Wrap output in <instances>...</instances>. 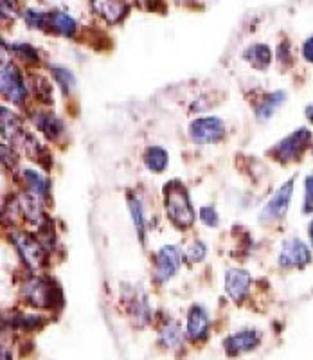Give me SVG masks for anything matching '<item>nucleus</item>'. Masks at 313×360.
Returning a JSON list of instances; mask_svg holds the SVG:
<instances>
[{
    "label": "nucleus",
    "instance_id": "obj_1",
    "mask_svg": "<svg viewBox=\"0 0 313 360\" xmlns=\"http://www.w3.org/2000/svg\"><path fill=\"white\" fill-rule=\"evenodd\" d=\"M164 207L170 221L179 229H189L195 224V211L187 191L179 180H173L164 188Z\"/></svg>",
    "mask_w": 313,
    "mask_h": 360
},
{
    "label": "nucleus",
    "instance_id": "obj_2",
    "mask_svg": "<svg viewBox=\"0 0 313 360\" xmlns=\"http://www.w3.org/2000/svg\"><path fill=\"white\" fill-rule=\"evenodd\" d=\"M22 294L27 299L29 304L38 308H54L56 301H61V294L54 281L47 278L29 279L22 288Z\"/></svg>",
    "mask_w": 313,
    "mask_h": 360
},
{
    "label": "nucleus",
    "instance_id": "obj_3",
    "mask_svg": "<svg viewBox=\"0 0 313 360\" xmlns=\"http://www.w3.org/2000/svg\"><path fill=\"white\" fill-rule=\"evenodd\" d=\"M187 134L198 144H216L224 141L225 124L222 119L211 117V115L209 117H200L189 124Z\"/></svg>",
    "mask_w": 313,
    "mask_h": 360
},
{
    "label": "nucleus",
    "instance_id": "obj_4",
    "mask_svg": "<svg viewBox=\"0 0 313 360\" xmlns=\"http://www.w3.org/2000/svg\"><path fill=\"white\" fill-rule=\"evenodd\" d=\"M11 240L29 269L37 270L44 266L45 256H47V254H45L41 242H38V238L31 236V234L27 233H13Z\"/></svg>",
    "mask_w": 313,
    "mask_h": 360
},
{
    "label": "nucleus",
    "instance_id": "obj_5",
    "mask_svg": "<svg viewBox=\"0 0 313 360\" xmlns=\"http://www.w3.org/2000/svg\"><path fill=\"white\" fill-rule=\"evenodd\" d=\"M312 143V131L308 128H299L293 134H290L288 137L276 144L274 148V155L281 160V162H288V160L297 159L305 152L306 148Z\"/></svg>",
    "mask_w": 313,
    "mask_h": 360
},
{
    "label": "nucleus",
    "instance_id": "obj_6",
    "mask_svg": "<svg viewBox=\"0 0 313 360\" xmlns=\"http://www.w3.org/2000/svg\"><path fill=\"white\" fill-rule=\"evenodd\" d=\"M309 262H312V252H309L308 245L301 242L299 238L286 240L281 247L279 258H277L281 269H305Z\"/></svg>",
    "mask_w": 313,
    "mask_h": 360
},
{
    "label": "nucleus",
    "instance_id": "obj_7",
    "mask_svg": "<svg viewBox=\"0 0 313 360\" xmlns=\"http://www.w3.org/2000/svg\"><path fill=\"white\" fill-rule=\"evenodd\" d=\"M182 265V252L179 247L166 245L155 256V279L159 283H166L179 272Z\"/></svg>",
    "mask_w": 313,
    "mask_h": 360
},
{
    "label": "nucleus",
    "instance_id": "obj_8",
    "mask_svg": "<svg viewBox=\"0 0 313 360\" xmlns=\"http://www.w3.org/2000/svg\"><path fill=\"white\" fill-rule=\"evenodd\" d=\"M292 195H293V180H288L286 184L281 186L279 189L276 191L272 198L267 202V205L261 211L260 220L263 224H270V221H276L279 218H283L288 211V205L292 202Z\"/></svg>",
    "mask_w": 313,
    "mask_h": 360
},
{
    "label": "nucleus",
    "instance_id": "obj_9",
    "mask_svg": "<svg viewBox=\"0 0 313 360\" xmlns=\"http://www.w3.org/2000/svg\"><path fill=\"white\" fill-rule=\"evenodd\" d=\"M2 94L15 105H22L27 96V89H25L20 70L13 63H4L2 67Z\"/></svg>",
    "mask_w": 313,
    "mask_h": 360
},
{
    "label": "nucleus",
    "instance_id": "obj_10",
    "mask_svg": "<svg viewBox=\"0 0 313 360\" xmlns=\"http://www.w3.org/2000/svg\"><path fill=\"white\" fill-rule=\"evenodd\" d=\"M261 340V333L257 330H241V332L232 333L224 340L225 352L231 356L241 355V353L253 352L257 348V344Z\"/></svg>",
    "mask_w": 313,
    "mask_h": 360
},
{
    "label": "nucleus",
    "instance_id": "obj_11",
    "mask_svg": "<svg viewBox=\"0 0 313 360\" xmlns=\"http://www.w3.org/2000/svg\"><path fill=\"white\" fill-rule=\"evenodd\" d=\"M250 290V274L247 270L229 269L225 272V292L236 303H241Z\"/></svg>",
    "mask_w": 313,
    "mask_h": 360
},
{
    "label": "nucleus",
    "instance_id": "obj_12",
    "mask_svg": "<svg viewBox=\"0 0 313 360\" xmlns=\"http://www.w3.org/2000/svg\"><path fill=\"white\" fill-rule=\"evenodd\" d=\"M209 335V315L205 311V308L195 307L189 310L187 314V337L193 340V342H202V340L207 339Z\"/></svg>",
    "mask_w": 313,
    "mask_h": 360
},
{
    "label": "nucleus",
    "instance_id": "obj_13",
    "mask_svg": "<svg viewBox=\"0 0 313 360\" xmlns=\"http://www.w3.org/2000/svg\"><path fill=\"white\" fill-rule=\"evenodd\" d=\"M94 11L108 24H117L128 15V4L124 0H92Z\"/></svg>",
    "mask_w": 313,
    "mask_h": 360
},
{
    "label": "nucleus",
    "instance_id": "obj_14",
    "mask_svg": "<svg viewBox=\"0 0 313 360\" xmlns=\"http://www.w3.org/2000/svg\"><path fill=\"white\" fill-rule=\"evenodd\" d=\"M18 209H20V214L27 221H31L34 225H44L45 214L38 195H34V193H31V195H22L18 198Z\"/></svg>",
    "mask_w": 313,
    "mask_h": 360
},
{
    "label": "nucleus",
    "instance_id": "obj_15",
    "mask_svg": "<svg viewBox=\"0 0 313 360\" xmlns=\"http://www.w3.org/2000/svg\"><path fill=\"white\" fill-rule=\"evenodd\" d=\"M47 29L61 34V37L70 38L76 34V22H74V18L69 17L67 13L53 11L47 13Z\"/></svg>",
    "mask_w": 313,
    "mask_h": 360
},
{
    "label": "nucleus",
    "instance_id": "obj_16",
    "mask_svg": "<svg viewBox=\"0 0 313 360\" xmlns=\"http://www.w3.org/2000/svg\"><path fill=\"white\" fill-rule=\"evenodd\" d=\"M245 60L253 67H256V69L263 70L272 62V51H270L269 45L256 44L245 51Z\"/></svg>",
    "mask_w": 313,
    "mask_h": 360
},
{
    "label": "nucleus",
    "instance_id": "obj_17",
    "mask_svg": "<svg viewBox=\"0 0 313 360\" xmlns=\"http://www.w3.org/2000/svg\"><path fill=\"white\" fill-rule=\"evenodd\" d=\"M34 123L40 128L44 135H47L49 139H58L63 134V123L54 114H38L34 115Z\"/></svg>",
    "mask_w": 313,
    "mask_h": 360
},
{
    "label": "nucleus",
    "instance_id": "obj_18",
    "mask_svg": "<svg viewBox=\"0 0 313 360\" xmlns=\"http://www.w3.org/2000/svg\"><path fill=\"white\" fill-rule=\"evenodd\" d=\"M286 94L285 92H274V94H267L263 99L260 101V105L256 107V115L260 119H270L274 115V112L285 103Z\"/></svg>",
    "mask_w": 313,
    "mask_h": 360
},
{
    "label": "nucleus",
    "instance_id": "obj_19",
    "mask_svg": "<svg viewBox=\"0 0 313 360\" xmlns=\"http://www.w3.org/2000/svg\"><path fill=\"white\" fill-rule=\"evenodd\" d=\"M167 162H170L167 152L160 146H150L146 150V153H144V164L153 173H162L166 169Z\"/></svg>",
    "mask_w": 313,
    "mask_h": 360
},
{
    "label": "nucleus",
    "instance_id": "obj_20",
    "mask_svg": "<svg viewBox=\"0 0 313 360\" xmlns=\"http://www.w3.org/2000/svg\"><path fill=\"white\" fill-rule=\"evenodd\" d=\"M22 175H24L25 184H27V188L31 189V193L38 195L40 198H45L47 195H49V188H51L49 180L45 179L41 173H38L37 169H24Z\"/></svg>",
    "mask_w": 313,
    "mask_h": 360
},
{
    "label": "nucleus",
    "instance_id": "obj_21",
    "mask_svg": "<svg viewBox=\"0 0 313 360\" xmlns=\"http://www.w3.org/2000/svg\"><path fill=\"white\" fill-rule=\"evenodd\" d=\"M128 207L132 211V218L135 221V229H137L139 238H141V242H144V231H146V220H144V211H143V204L137 198L130 197L128 198Z\"/></svg>",
    "mask_w": 313,
    "mask_h": 360
},
{
    "label": "nucleus",
    "instance_id": "obj_22",
    "mask_svg": "<svg viewBox=\"0 0 313 360\" xmlns=\"http://www.w3.org/2000/svg\"><path fill=\"white\" fill-rule=\"evenodd\" d=\"M160 342L166 346V348H177L182 342V333H180V328L177 323H170L160 330L159 335Z\"/></svg>",
    "mask_w": 313,
    "mask_h": 360
},
{
    "label": "nucleus",
    "instance_id": "obj_23",
    "mask_svg": "<svg viewBox=\"0 0 313 360\" xmlns=\"http://www.w3.org/2000/svg\"><path fill=\"white\" fill-rule=\"evenodd\" d=\"M51 72H53L54 79H56V83L60 85L61 92L65 96L69 94L70 90H72V86L76 85L74 74L70 72L69 69H65V67H51Z\"/></svg>",
    "mask_w": 313,
    "mask_h": 360
},
{
    "label": "nucleus",
    "instance_id": "obj_24",
    "mask_svg": "<svg viewBox=\"0 0 313 360\" xmlns=\"http://www.w3.org/2000/svg\"><path fill=\"white\" fill-rule=\"evenodd\" d=\"M24 18L31 27L47 29V13H41L38 11V9H27Z\"/></svg>",
    "mask_w": 313,
    "mask_h": 360
},
{
    "label": "nucleus",
    "instance_id": "obj_25",
    "mask_svg": "<svg viewBox=\"0 0 313 360\" xmlns=\"http://www.w3.org/2000/svg\"><path fill=\"white\" fill-rule=\"evenodd\" d=\"M205 254H207V249H205V245H203L202 242H193L191 245L187 247L184 256H186L191 263H200L203 258H205Z\"/></svg>",
    "mask_w": 313,
    "mask_h": 360
},
{
    "label": "nucleus",
    "instance_id": "obj_26",
    "mask_svg": "<svg viewBox=\"0 0 313 360\" xmlns=\"http://www.w3.org/2000/svg\"><path fill=\"white\" fill-rule=\"evenodd\" d=\"M302 213H313V175H308L305 180V202H302Z\"/></svg>",
    "mask_w": 313,
    "mask_h": 360
},
{
    "label": "nucleus",
    "instance_id": "obj_27",
    "mask_svg": "<svg viewBox=\"0 0 313 360\" xmlns=\"http://www.w3.org/2000/svg\"><path fill=\"white\" fill-rule=\"evenodd\" d=\"M13 51L20 58H24L25 62H37L38 60V53L27 44H15L13 45Z\"/></svg>",
    "mask_w": 313,
    "mask_h": 360
},
{
    "label": "nucleus",
    "instance_id": "obj_28",
    "mask_svg": "<svg viewBox=\"0 0 313 360\" xmlns=\"http://www.w3.org/2000/svg\"><path fill=\"white\" fill-rule=\"evenodd\" d=\"M200 220L207 227H216L218 221H220V217H218V213L212 207H202L200 209Z\"/></svg>",
    "mask_w": 313,
    "mask_h": 360
},
{
    "label": "nucleus",
    "instance_id": "obj_29",
    "mask_svg": "<svg viewBox=\"0 0 313 360\" xmlns=\"http://www.w3.org/2000/svg\"><path fill=\"white\" fill-rule=\"evenodd\" d=\"M301 54H302V58H305L306 62L313 63V34L305 40V44H302Z\"/></svg>",
    "mask_w": 313,
    "mask_h": 360
},
{
    "label": "nucleus",
    "instance_id": "obj_30",
    "mask_svg": "<svg viewBox=\"0 0 313 360\" xmlns=\"http://www.w3.org/2000/svg\"><path fill=\"white\" fill-rule=\"evenodd\" d=\"M290 60H292V54H290V45L285 41V44L279 45V62L283 63V65H288Z\"/></svg>",
    "mask_w": 313,
    "mask_h": 360
},
{
    "label": "nucleus",
    "instance_id": "obj_31",
    "mask_svg": "<svg viewBox=\"0 0 313 360\" xmlns=\"http://www.w3.org/2000/svg\"><path fill=\"white\" fill-rule=\"evenodd\" d=\"M306 119H308L309 123L313 124V105H308V107H306Z\"/></svg>",
    "mask_w": 313,
    "mask_h": 360
},
{
    "label": "nucleus",
    "instance_id": "obj_32",
    "mask_svg": "<svg viewBox=\"0 0 313 360\" xmlns=\"http://www.w3.org/2000/svg\"><path fill=\"white\" fill-rule=\"evenodd\" d=\"M308 236H309V242H312V247H313V220L309 221V225H308Z\"/></svg>",
    "mask_w": 313,
    "mask_h": 360
}]
</instances>
